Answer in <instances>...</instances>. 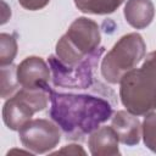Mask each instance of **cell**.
I'll return each instance as SVG.
<instances>
[{
    "mask_svg": "<svg viewBox=\"0 0 156 156\" xmlns=\"http://www.w3.org/2000/svg\"><path fill=\"white\" fill-rule=\"evenodd\" d=\"M146 44L139 33L121 37L101 61L102 78L110 84H118L123 76L145 57Z\"/></svg>",
    "mask_w": 156,
    "mask_h": 156,
    "instance_id": "cell-4",
    "label": "cell"
},
{
    "mask_svg": "<svg viewBox=\"0 0 156 156\" xmlns=\"http://www.w3.org/2000/svg\"><path fill=\"white\" fill-rule=\"evenodd\" d=\"M105 52L104 46H99L89 54L84 60L73 66L62 63L56 55H50L48 63L52 73V83L55 87L66 89H88L93 84V73L95 67Z\"/></svg>",
    "mask_w": 156,
    "mask_h": 156,
    "instance_id": "cell-6",
    "label": "cell"
},
{
    "mask_svg": "<svg viewBox=\"0 0 156 156\" xmlns=\"http://www.w3.org/2000/svg\"><path fill=\"white\" fill-rule=\"evenodd\" d=\"M118 136L111 126H102L90 133L88 139L89 151L93 156L121 155Z\"/></svg>",
    "mask_w": 156,
    "mask_h": 156,
    "instance_id": "cell-10",
    "label": "cell"
},
{
    "mask_svg": "<svg viewBox=\"0 0 156 156\" xmlns=\"http://www.w3.org/2000/svg\"><path fill=\"white\" fill-rule=\"evenodd\" d=\"M124 0H74L76 7L88 15H110L113 13Z\"/></svg>",
    "mask_w": 156,
    "mask_h": 156,
    "instance_id": "cell-12",
    "label": "cell"
},
{
    "mask_svg": "<svg viewBox=\"0 0 156 156\" xmlns=\"http://www.w3.org/2000/svg\"><path fill=\"white\" fill-rule=\"evenodd\" d=\"M123 15L129 26L135 29H144L150 26L155 17V6L151 0H127Z\"/></svg>",
    "mask_w": 156,
    "mask_h": 156,
    "instance_id": "cell-11",
    "label": "cell"
},
{
    "mask_svg": "<svg viewBox=\"0 0 156 156\" xmlns=\"http://www.w3.org/2000/svg\"><path fill=\"white\" fill-rule=\"evenodd\" d=\"M50 2V0H18V4L29 11H38L44 9L48 4Z\"/></svg>",
    "mask_w": 156,
    "mask_h": 156,
    "instance_id": "cell-16",
    "label": "cell"
},
{
    "mask_svg": "<svg viewBox=\"0 0 156 156\" xmlns=\"http://www.w3.org/2000/svg\"><path fill=\"white\" fill-rule=\"evenodd\" d=\"M50 66L43 57L28 56L17 65V78L21 88L38 89L49 87Z\"/></svg>",
    "mask_w": 156,
    "mask_h": 156,
    "instance_id": "cell-8",
    "label": "cell"
},
{
    "mask_svg": "<svg viewBox=\"0 0 156 156\" xmlns=\"http://www.w3.org/2000/svg\"><path fill=\"white\" fill-rule=\"evenodd\" d=\"M141 136L145 146L152 152H156V112L145 115L141 123Z\"/></svg>",
    "mask_w": 156,
    "mask_h": 156,
    "instance_id": "cell-15",
    "label": "cell"
},
{
    "mask_svg": "<svg viewBox=\"0 0 156 156\" xmlns=\"http://www.w3.org/2000/svg\"><path fill=\"white\" fill-rule=\"evenodd\" d=\"M22 145L33 154H45L55 149L61 140V128L45 118L30 119L20 130Z\"/></svg>",
    "mask_w": 156,
    "mask_h": 156,
    "instance_id": "cell-7",
    "label": "cell"
},
{
    "mask_svg": "<svg viewBox=\"0 0 156 156\" xmlns=\"http://www.w3.org/2000/svg\"><path fill=\"white\" fill-rule=\"evenodd\" d=\"M20 82L17 78V66L7 65L1 67V98L9 99L20 90Z\"/></svg>",
    "mask_w": 156,
    "mask_h": 156,
    "instance_id": "cell-13",
    "label": "cell"
},
{
    "mask_svg": "<svg viewBox=\"0 0 156 156\" xmlns=\"http://www.w3.org/2000/svg\"><path fill=\"white\" fill-rule=\"evenodd\" d=\"M101 34L98 23L88 17L76 18L55 46L57 58L73 66L84 60L100 46Z\"/></svg>",
    "mask_w": 156,
    "mask_h": 156,
    "instance_id": "cell-3",
    "label": "cell"
},
{
    "mask_svg": "<svg viewBox=\"0 0 156 156\" xmlns=\"http://www.w3.org/2000/svg\"><path fill=\"white\" fill-rule=\"evenodd\" d=\"M119 85V98L127 111L145 116L156 110V51L149 52L139 68L127 72Z\"/></svg>",
    "mask_w": 156,
    "mask_h": 156,
    "instance_id": "cell-2",
    "label": "cell"
},
{
    "mask_svg": "<svg viewBox=\"0 0 156 156\" xmlns=\"http://www.w3.org/2000/svg\"><path fill=\"white\" fill-rule=\"evenodd\" d=\"M17 55V40L9 33L0 34V67L11 65Z\"/></svg>",
    "mask_w": 156,
    "mask_h": 156,
    "instance_id": "cell-14",
    "label": "cell"
},
{
    "mask_svg": "<svg viewBox=\"0 0 156 156\" xmlns=\"http://www.w3.org/2000/svg\"><path fill=\"white\" fill-rule=\"evenodd\" d=\"M56 154H68V155H85L87 152L83 150V147L80 145L77 144H69V145H65L61 150L56 151Z\"/></svg>",
    "mask_w": 156,
    "mask_h": 156,
    "instance_id": "cell-17",
    "label": "cell"
},
{
    "mask_svg": "<svg viewBox=\"0 0 156 156\" xmlns=\"http://www.w3.org/2000/svg\"><path fill=\"white\" fill-rule=\"evenodd\" d=\"M111 127L115 129L118 140L127 145H138L141 138V123L136 115L127 110H119L111 117Z\"/></svg>",
    "mask_w": 156,
    "mask_h": 156,
    "instance_id": "cell-9",
    "label": "cell"
},
{
    "mask_svg": "<svg viewBox=\"0 0 156 156\" xmlns=\"http://www.w3.org/2000/svg\"><path fill=\"white\" fill-rule=\"evenodd\" d=\"M51 91L50 85L38 89L21 88L2 106V121L5 126L11 130H20L32 119L34 113L43 111L48 106Z\"/></svg>",
    "mask_w": 156,
    "mask_h": 156,
    "instance_id": "cell-5",
    "label": "cell"
},
{
    "mask_svg": "<svg viewBox=\"0 0 156 156\" xmlns=\"http://www.w3.org/2000/svg\"><path fill=\"white\" fill-rule=\"evenodd\" d=\"M49 116L68 139L83 138L113 115L108 100L94 94L51 91Z\"/></svg>",
    "mask_w": 156,
    "mask_h": 156,
    "instance_id": "cell-1",
    "label": "cell"
}]
</instances>
